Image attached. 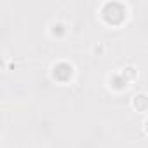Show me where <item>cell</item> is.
I'll list each match as a JSON object with an SVG mask.
<instances>
[{
  "label": "cell",
  "mask_w": 148,
  "mask_h": 148,
  "mask_svg": "<svg viewBox=\"0 0 148 148\" xmlns=\"http://www.w3.org/2000/svg\"><path fill=\"white\" fill-rule=\"evenodd\" d=\"M146 131H148V122H146Z\"/></svg>",
  "instance_id": "3957f363"
},
{
  "label": "cell",
  "mask_w": 148,
  "mask_h": 148,
  "mask_svg": "<svg viewBox=\"0 0 148 148\" xmlns=\"http://www.w3.org/2000/svg\"><path fill=\"white\" fill-rule=\"evenodd\" d=\"M132 105L136 110H146L148 108V96L146 94H136L132 99Z\"/></svg>",
  "instance_id": "7a4b0ae2"
},
{
  "label": "cell",
  "mask_w": 148,
  "mask_h": 148,
  "mask_svg": "<svg viewBox=\"0 0 148 148\" xmlns=\"http://www.w3.org/2000/svg\"><path fill=\"white\" fill-rule=\"evenodd\" d=\"M52 73H54V79L64 82V80H68L71 77V66L66 64V63H59V64L54 66V71Z\"/></svg>",
  "instance_id": "6da1fadb"
}]
</instances>
